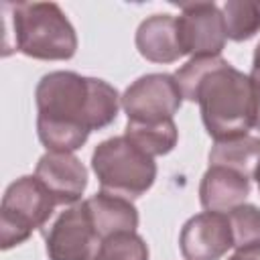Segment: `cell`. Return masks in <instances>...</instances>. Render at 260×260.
I'll use <instances>...</instances> for the list:
<instances>
[{"mask_svg": "<svg viewBox=\"0 0 260 260\" xmlns=\"http://www.w3.org/2000/svg\"><path fill=\"white\" fill-rule=\"evenodd\" d=\"M177 35L185 55L193 57H219L225 47L223 12L213 2L185 4L177 16Z\"/></svg>", "mask_w": 260, "mask_h": 260, "instance_id": "obj_8", "label": "cell"}, {"mask_svg": "<svg viewBox=\"0 0 260 260\" xmlns=\"http://www.w3.org/2000/svg\"><path fill=\"white\" fill-rule=\"evenodd\" d=\"M260 162V138L240 136L232 140L215 142L209 150V165H221L254 179L256 165Z\"/></svg>", "mask_w": 260, "mask_h": 260, "instance_id": "obj_15", "label": "cell"}, {"mask_svg": "<svg viewBox=\"0 0 260 260\" xmlns=\"http://www.w3.org/2000/svg\"><path fill=\"white\" fill-rule=\"evenodd\" d=\"M4 55L18 51L39 61H67L77 51V35L55 2H4Z\"/></svg>", "mask_w": 260, "mask_h": 260, "instance_id": "obj_3", "label": "cell"}, {"mask_svg": "<svg viewBox=\"0 0 260 260\" xmlns=\"http://www.w3.org/2000/svg\"><path fill=\"white\" fill-rule=\"evenodd\" d=\"M35 102L41 144L53 152H73L87 142L89 132L116 120L122 95L104 79L51 71L37 83Z\"/></svg>", "mask_w": 260, "mask_h": 260, "instance_id": "obj_1", "label": "cell"}, {"mask_svg": "<svg viewBox=\"0 0 260 260\" xmlns=\"http://www.w3.org/2000/svg\"><path fill=\"white\" fill-rule=\"evenodd\" d=\"M83 203L102 240L120 232H136L138 228V209L126 197L100 191L89 199H85Z\"/></svg>", "mask_w": 260, "mask_h": 260, "instance_id": "obj_13", "label": "cell"}, {"mask_svg": "<svg viewBox=\"0 0 260 260\" xmlns=\"http://www.w3.org/2000/svg\"><path fill=\"white\" fill-rule=\"evenodd\" d=\"M91 169L98 177L100 191L130 201L144 195L156 179L154 158L134 146L126 136L100 142L91 154Z\"/></svg>", "mask_w": 260, "mask_h": 260, "instance_id": "obj_4", "label": "cell"}, {"mask_svg": "<svg viewBox=\"0 0 260 260\" xmlns=\"http://www.w3.org/2000/svg\"><path fill=\"white\" fill-rule=\"evenodd\" d=\"M134 41L138 53L152 63H175L185 57L177 35V16L171 14H152L144 18Z\"/></svg>", "mask_w": 260, "mask_h": 260, "instance_id": "obj_12", "label": "cell"}, {"mask_svg": "<svg viewBox=\"0 0 260 260\" xmlns=\"http://www.w3.org/2000/svg\"><path fill=\"white\" fill-rule=\"evenodd\" d=\"M228 260H260V244L246 246V248H238Z\"/></svg>", "mask_w": 260, "mask_h": 260, "instance_id": "obj_20", "label": "cell"}, {"mask_svg": "<svg viewBox=\"0 0 260 260\" xmlns=\"http://www.w3.org/2000/svg\"><path fill=\"white\" fill-rule=\"evenodd\" d=\"M221 12L228 39L242 43L260 32V0H228Z\"/></svg>", "mask_w": 260, "mask_h": 260, "instance_id": "obj_16", "label": "cell"}, {"mask_svg": "<svg viewBox=\"0 0 260 260\" xmlns=\"http://www.w3.org/2000/svg\"><path fill=\"white\" fill-rule=\"evenodd\" d=\"M124 136L148 156L169 154L179 140V130L173 120L162 122H126Z\"/></svg>", "mask_w": 260, "mask_h": 260, "instance_id": "obj_14", "label": "cell"}, {"mask_svg": "<svg viewBox=\"0 0 260 260\" xmlns=\"http://www.w3.org/2000/svg\"><path fill=\"white\" fill-rule=\"evenodd\" d=\"M55 207V199L35 175L12 181L0 205V248L10 250L26 242L35 230H45Z\"/></svg>", "mask_w": 260, "mask_h": 260, "instance_id": "obj_5", "label": "cell"}, {"mask_svg": "<svg viewBox=\"0 0 260 260\" xmlns=\"http://www.w3.org/2000/svg\"><path fill=\"white\" fill-rule=\"evenodd\" d=\"M98 260H148V246L136 232H120L102 240Z\"/></svg>", "mask_w": 260, "mask_h": 260, "instance_id": "obj_18", "label": "cell"}, {"mask_svg": "<svg viewBox=\"0 0 260 260\" xmlns=\"http://www.w3.org/2000/svg\"><path fill=\"white\" fill-rule=\"evenodd\" d=\"M175 79L183 100L199 104L203 126L215 142L246 136L254 128L250 79L221 55L189 59Z\"/></svg>", "mask_w": 260, "mask_h": 260, "instance_id": "obj_2", "label": "cell"}, {"mask_svg": "<svg viewBox=\"0 0 260 260\" xmlns=\"http://www.w3.org/2000/svg\"><path fill=\"white\" fill-rule=\"evenodd\" d=\"M179 248L185 260H219L234 248V236L228 213L201 211L185 221L179 236Z\"/></svg>", "mask_w": 260, "mask_h": 260, "instance_id": "obj_9", "label": "cell"}, {"mask_svg": "<svg viewBox=\"0 0 260 260\" xmlns=\"http://www.w3.org/2000/svg\"><path fill=\"white\" fill-rule=\"evenodd\" d=\"M248 195L250 177L221 165H209L199 183V201L205 211L228 213L242 205Z\"/></svg>", "mask_w": 260, "mask_h": 260, "instance_id": "obj_11", "label": "cell"}, {"mask_svg": "<svg viewBox=\"0 0 260 260\" xmlns=\"http://www.w3.org/2000/svg\"><path fill=\"white\" fill-rule=\"evenodd\" d=\"M49 230L43 232L49 260H98L102 238L98 236L85 203L69 205L61 211Z\"/></svg>", "mask_w": 260, "mask_h": 260, "instance_id": "obj_6", "label": "cell"}, {"mask_svg": "<svg viewBox=\"0 0 260 260\" xmlns=\"http://www.w3.org/2000/svg\"><path fill=\"white\" fill-rule=\"evenodd\" d=\"M250 87H252V98H254V128L260 130V43L254 49L252 57V69H250Z\"/></svg>", "mask_w": 260, "mask_h": 260, "instance_id": "obj_19", "label": "cell"}, {"mask_svg": "<svg viewBox=\"0 0 260 260\" xmlns=\"http://www.w3.org/2000/svg\"><path fill=\"white\" fill-rule=\"evenodd\" d=\"M254 179H256V183H258V189H260V162L256 165V171H254Z\"/></svg>", "mask_w": 260, "mask_h": 260, "instance_id": "obj_21", "label": "cell"}, {"mask_svg": "<svg viewBox=\"0 0 260 260\" xmlns=\"http://www.w3.org/2000/svg\"><path fill=\"white\" fill-rule=\"evenodd\" d=\"M232 236H234V248H246L260 244V209L250 203H242L228 211Z\"/></svg>", "mask_w": 260, "mask_h": 260, "instance_id": "obj_17", "label": "cell"}, {"mask_svg": "<svg viewBox=\"0 0 260 260\" xmlns=\"http://www.w3.org/2000/svg\"><path fill=\"white\" fill-rule=\"evenodd\" d=\"M183 104L175 75L148 73L130 83L122 95V110L132 122L173 120Z\"/></svg>", "mask_w": 260, "mask_h": 260, "instance_id": "obj_7", "label": "cell"}, {"mask_svg": "<svg viewBox=\"0 0 260 260\" xmlns=\"http://www.w3.org/2000/svg\"><path fill=\"white\" fill-rule=\"evenodd\" d=\"M35 177L57 205H75L87 187V169L73 152L47 150L37 162Z\"/></svg>", "mask_w": 260, "mask_h": 260, "instance_id": "obj_10", "label": "cell"}]
</instances>
